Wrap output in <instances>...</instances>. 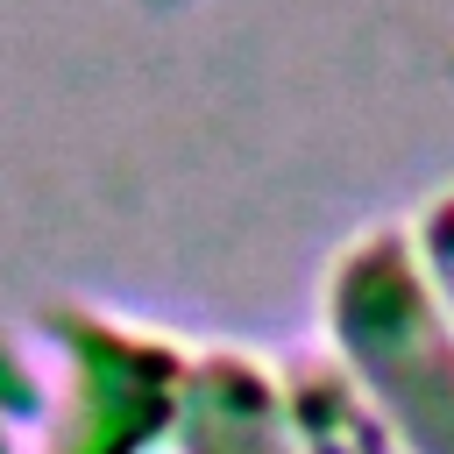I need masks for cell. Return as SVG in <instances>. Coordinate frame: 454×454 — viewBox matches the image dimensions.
Returning a JSON list of instances; mask_svg holds the SVG:
<instances>
[{
	"instance_id": "cell-3",
	"label": "cell",
	"mask_w": 454,
	"mask_h": 454,
	"mask_svg": "<svg viewBox=\"0 0 454 454\" xmlns=\"http://www.w3.org/2000/svg\"><path fill=\"white\" fill-rule=\"evenodd\" d=\"M177 454H298L284 383L234 348L192 355L177 404Z\"/></svg>"
},
{
	"instance_id": "cell-5",
	"label": "cell",
	"mask_w": 454,
	"mask_h": 454,
	"mask_svg": "<svg viewBox=\"0 0 454 454\" xmlns=\"http://www.w3.org/2000/svg\"><path fill=\"white\" fill-rule=\"evenodd\" d=\"M411 248H419V262H426V277H433V291H440V305H447V319H454V192H440V199L419 213Z\"/></svg>"
},
{
	"instance_id": "cell-4",
	"label": "cell",
	"mask_w": 454,
	"mask_h": 454,
	"mask_svg": "<svg viewBox=\"0 0 454 454\" xmlns=\"http://www.w3.org/2000/svg\"><path fill=\"white\" fill-rule=\"evenodd\" d=\"M284 419L298 454H404L340 362H298L284 376Z\"/></svg>"
},
{
	"instance_id": "cell-2",
	"label": "cell",
	"mask_w": 454,
	"mask_h": 454,
	"mask_svg": "<svg viewBox=\"0 0 454 454\" xmlns=\"http://www.w3.org/2000/svg\"><path fill=\"white\" fill-rule=\"evenodd\" d=\"M43 333L64 369V390L57 404H43V426L28 440L0 433V454H142L149 440L177 433L192 362L170 340L114 326L78 305L43 312Z\"/></svg>"
},
{
	"instance_id": "cell-1",
	"label": "cell",
	"mask_w": 454,
	"mask_h": 454,
	"mask_svg": "<svg viewBox=\"0 0 454 454\" xmlns=\"http://www.w3.org/2000/svg\"><path fill=\"white\" fill-rule=\"evenodd\" d=\"M326 333L404 454H454V319L411 234H362L326 277Z\"/></svg>"
}]
</instances>
